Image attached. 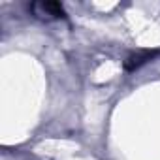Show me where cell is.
Returning <instances> with one entry per match:
<instances>
[{
  "mask_svg": "<svg viewBox=\"0 0 160 160\" xmlns=\"http://www.w3.org/2000/svg\"><path fill=\"white\" fill-rule=\"evenodd\" d=\"M158 53H160L158 49H143V51H139V53L132 55V57H130V58L124 62V68H126L128 72H134V70H138L139 66L147 64L149 60H152V58H154Z\"/></svg>",
  "mask_w": 160,
  "mask_h": 160,
  "instance_id": "1",
  "label": "cell"
},
{
  "mask_svg": "<svg viewBox=\"0 0 160 160\" xmlns=\"http://www.w3.org/2000/svg\"><path fill=\"white\" fill-rule=\"evenodd\" d=\"M42 8H43L45 12H49L51 15H55V17H66L64 8H62L58 2H45V4H42Z\"/></svg>",
  "mask_w": 160,
  "mask_h": 160,
  "instance_id": "2",
  "label": "cell"
}]
</instances>
